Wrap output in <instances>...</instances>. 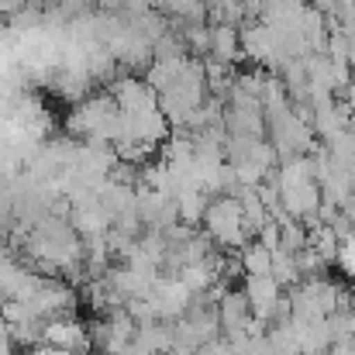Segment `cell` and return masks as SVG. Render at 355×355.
I'll return each instance as SVG.
<instances>
[{
    "label": "cell",
    "mask_w": 355,
    "mask_h": 355,
    "mask_svg": "<svg viewBox=\"0 0 355 355\" xmlns=\"http://www.w3.org/2000/svg\"><path fill=\"white\" fill-rule=\"evenodd\" d=\"M238 262L245 276H272V252L262 241H248L238 248Z\"/></svg>",
    "instance_id": "9"
},
{
    "label": "cell",
    "mask_w": 355,
    "mask_h": 355,
    "mask_svg": "<svg viewBox=\"0 0 355 355\" xmlns=\"http://www.w3.org/2000/svg\"><path fill=\"white\" fill-rule=\"evenodd\" d=\"M218 321H221V335L228 342H241V338H252L248 328L255 321L252 307H248V297L245 290H225L221 300H218Z\"/></svg>",
    "instance_id": "6"
},
{
    "label": "cell",
    "mask_w": 355,
    "mask_h": 355,
    "mask_svg": "<svg viewBox=\"0 0 355 355\" xmlns=\"http://www.w3.org/2000/svg\"><path fill=\"white\" fill-rule=\"evenodd\" d=\"M352 342H355V335H352Z\"/></svg>",
    "instance_id": "15"
},
{
    "label": "cell",
    "mask_w": 355,
    "mask_h": 355,
    "mask_svg": "<svg viewBox=\"0 0 355 355\" xmlns=\"http://www.w3.org/2000/svg\"><path fill=\"white\" fill-rule=\"evenodd\" d=\"M338 266L355 279V235H349L342 241V252H338Z\"/></svg>",
    "instance_id": "12"
},
{
    "label": "cell",
    "mask_w": 355,
    "mask_h": 355,
    "mask_svg": "<svg viewBox=\"0 0 355 355\" xmlns=\"http://www.w3.org/2000/svg\"><path fill=\"white\" fill-rule=\"evenodd\" d=\"M272 279H276L279 286L293 290V286L304 279V276H300V269H297V255H290V252L276 248V252H272Z\"/></svg>",
    "instance_id": "11"
},
{
    "label": "cell",
    "mask_w": 355,
    "mask_h": 355,
    "mask_svg": "<svg viewBox=\"0 0 355 355\" xmlns=\"http://www.w3.org/2000/svg\"><path fill=\"white\" fill-rule=\"evenodd\" d=\"M42 342H45L49 349L80 355L87 345H90V331H87V324H83V321H76L73 314H66V318L45 321V335H42Z\"/></svg>",
    "instance_id": "7"
},
{
    "label": "cell",
    "mask_w": 355,
    "mask_h": 355,
    "mask_svg": "<svg viewBox=\"0 0 355 355\" xmlns=\"http://www.w3.org/2000/svg\"><path fill=\"white\" fill-rule=\"evenodd\" d=\"M238 55H241V31L232 24H211V52L207 59L221 62V66H232Z\"/></svg>",
    "instance_id": "8"
},
{
    "label": "cell",
    "mask_w": 355,
    "mask_h": 355,
    "mask_svg": "<svg viewBox=\"0 0 355 355\" xmlns=\"http://www.w3.org/2000/svg\"><path fill=\"white\" fill-rule=\"evenodd\" d=\"M135 335H138V324H135V318L128 314V307L107 311V314L90 328V342L104 355H131Z\"/></svg>",
    "instance_id": "4"
},
{
    "label": "cell",
    "mask_w": 355,
    "mask_h": 355,
    "mask_svg": "<svg viewBox=\"0 0 355 355\" xmlns=\"http://www.w3.org/2000/svg\"><path fill=\"white\" fill-rule=\"evenodd\" d=\"M69 135H76L80 141H101V145H118L121 141V107L111 94H97V97H83L80 104H73L69 121H66Z\"/></svg>",
    "instance_id": "2"
},
{
    "label": "cell",
    "mask_w": 355,
    "mask_h": 355,
    "mask_svg": "<svg viewBox=\"0 0 355 355\" xmlns=\"http://www.w3.org/2000/svg\"><path fill=\"white\" fill-rule=\"evenodd\" d=\"M207 193L204 190H183L180 197H176V211H180V225H187V228H193V225H200L204 221V214H207Z\"/></svg>",
    "instance_id": "10"
},
{
    "label": "cell",
    "mask_w": 355,
    "mask_h": 355,
    "mask_svg": "<svg viewBox=\"0 0 355 355\" xmlns=\"http://www.w3.org/2000/svg\"><path fill=\"white\" fill-rule=\"evenodd\" d=\"M338 211H342V218H345V221H349V225L355 228V193L349 197V200H345V204H342V207H338Z\"/></svg>",
    "instance_id": "14"
},
{
    "label": "cell",
    "mask_w": 355,
    "mask_h": 355,
    "mask_svg": "<svg viewBox=\"0 0 355 355\" xmlns=\"http://www.w3.org/2000/svg\"><path fill=\"white\" fill-rule=\"evenodd\" d=\"M324 355H355V342L352 338H338V342H331V349Z\"/></svg>",
    "instance_id": "13"
},
{
    "label": "cell",
    "mask_w": 355,
    "mask_h": 355,
    "mask_svg": "<svg viewBox=\"0 0 355 355\" xmlns=\"http://www.w3.org/2000/svg\"><path fill=\"white\" fill-rule=\"evenodd\" d=\"M148 300H152V307H155V318L166 321V324H173V321H180V318L190 311L193 293H190V286H187L180 276H159V283L152 286Z\"/></svg>",
    "instance_id": "5"
},
{
    "label": "cell",
    "mask_w": 355,
    "mask_h": 355,
    "mask_svg": "<svg viewBox=\"0 0 355 355\" xmlns=\"http://www.w3.org/2000/svg\"><path fill=\"white\" fill-rule=\"evenodd\" d=\"M14 238L42 272H76L87 262V241L66 214H49L35 225H17Z\"/></svg>",
    "instance_id": "1"
},
{
    "label": "cell",
    "mask_w": 355,
    "mask_h": 355,
    "mask_svg": "<svg viewBox=\"0 0 355 355\" xmlns=\"http://www.w3.org/2000/svg\"><path fill=\"white\" fill-rule=\"evenodd\" d=\"M204 235L211 238L218 248H241V245H248V228H245V214H241L238 197L225 193V197H214L207 204Z\"/></svg>",
    "instance_id": "3"
}]
</instances>
